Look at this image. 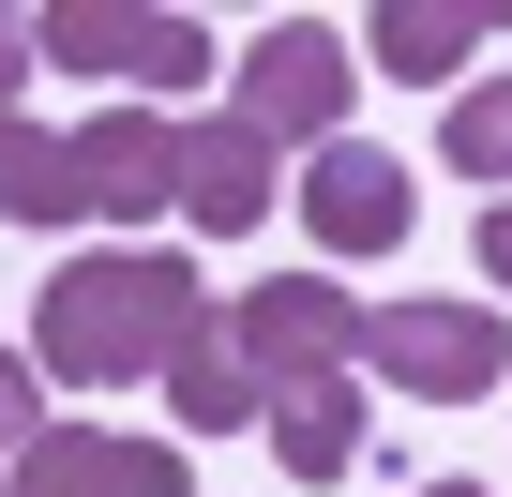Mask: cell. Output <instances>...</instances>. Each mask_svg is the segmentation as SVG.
Wrapping results in <instances>:
<instances>
[{
	"mask_svg": "<svg viewBox=\"0 0 512 497\" xmlns=\"http://www.w3.org/2000/svg\"><path fill=\"white\" fill-rule=\"evenodd\" d=\"M211 317V287L166 257V241H106V257H61L31 302V377L61 392H136L181 362V332Z\"/></svg>",
	"mask_w": 512,
	"mask_h": 497,
	"instance_id": "1",
	"label": "cell"
},
{
	"mask_svg": "<svg viewBox=\"0 0 512 497\" xmlns=\"http://www.w3.org/2000/svg\"><path fill=\"white\" fill-rule=\"evenodd\" d=\"M362 377L422 392V407H482V392H512V317L497 302H377L362 317Z\"/></svg>",
	"mask_w": 512,
	"mask_h": 497,
	"instance_id": "2",
	"label": "cell"
},
{
	"mask_svg": "<svg viewBox=\"0 0 512 497\" xmlns=\"http://www.w3.org/2000/svg\"><path fill=\"white\" fill-rule=\"evenodd\" d=\"M226 91H241L226 121H256L272 151H287V136H302V151H332V136H347V91H362V46H347L332 16H272V31L226 61Z\"/></svg>",
	"mask_w": 512,
	"mask_h": 497,
	"instance_id": "3",
	"label": "cell"
},
{
	"mask_svg": "<svg viewBox=\"0 0 512 497\" xmlns=\"http://www.w3.org/2000/svg\"><path fill=\"white\" fill-rule=\"evenodd\" d=\"M31 46H46V61H76V76H106V91H196V76L226 61L196 16H136V0H46Z\"/></svg>",
	"mask_w": 512,
	"mask_h": 497,
	"instance_id": "4",
	"label": "cell"
},
{
	"mask_svg": "<svg viewBox=\"0 0 512 497\" xmlns=\"http://www.w3.org/2000/svg\"><path fill=\"white\" fill-rule=\"evenodd\" d=\"M362 317H377V302H347L332 272H287V287H241V302H226V332H241L256 392H302V377H362Z\"/></svg>",
	"mask_w": 512,
	"mask_h": 497,
	"instance_id": "5",
	"label": "cell"
},
{
	"mask_svg": "<svg viewBox=\"0 0 512 497\" xmlns=\"http://www.w3.org/2000/svg\"><path fill=\"white\" fill-rule=\"evenodd\" d=\"M0 497H196V452L181 437H121V422H46Z\"/></svg>",
	"mask_w": 512,
	"mask_h": 497,
	"instance_id": "6",
	"label": "cell"
},
{
	"mask_svg": "<svg viewBox=\"0 0 512 497\" xmlns=\"http://www.w3.org/2000/svg\"><path fill=\"white\" fill-rule=\"evenodd\" d=\"M407 211H422V181H407L392 151H362V136H332V151L302 166V226H317V257H392Z\"/></svg>",
	"mask_w": 512,
	"mask_h": 497,
	"instance_id": "7",
	"label": "cell"
},
{
	"mask_svg": "<svg viewBox=\"0 0 512 497\" xmlns=\"http://www.w3.org/2000/svg\"><path fill=\"white\" fill-rule=\"evenodd\" d=\"M76 196L121 211V226H166V211H181V121H166V106H106V121H76Z\"/></svg>",
	"mask_w": 512,
	"mask_h": 497,
	"instance_id": "8",
	"label": "cell"
},
{
	"mask_svg": "<svg viewBox=\"0 0 512 497\" xmlns=\"http://www.w3.org/2000/svg\"><path fill=\"white\" fill-rule=\"evenodd\" d=\"M181 226H211V241L272 226V136L256 121H181Z\"/></svg>",
	"mask_w": 512,
	"mask_h": 497,
	"instance_id": "9",
	"label": "cell"
},
{
	"mask_svg": "<svg viewBox=\"0 0 512 497\" xmlns=\"http://www.w3.org/2000/svg\"><path fill=\"white\" fill-rule=\"evenodd\" d=\"M482 46H497L482 0H392V16L362 31V76H422V91H437V76H467Z\"/></svg>",
	"mask_w": 512,
	"mask_h": 497,
	"instance_id": "10",
	"label": "cell"
},
{
	"mask_svg": "<svg viewBox=\"0 0 512 497\" xmlns=\"http://www.w3.org/2000/svg\"><path fill=\"white\" fill-rule=\"evenodd\" d=\"M287 452V482H347L362 467V377H302V392H272V422H256Z\"/></svg>",
	"mask_w": 512,
	"mask_h": 497,
	"instance_id": "11",
	"label": "cell"
},
{
	"mask_svg": "<svg viewBox=\"0 0 512 497\" xmlns=\"http://www.w3.org/2000/svg\"><path fill=\"white\" fill-rule=\"evenodd\" d=\"M166 407H181V422H272V392H256V362H241L226 302L181 332V362H166Z\"/></svg>",
	"mask_w": 512,
	"mask_h": 497,
	"instance_id": "12",
	"label": "cell"
},
{
	"mask_svg": "<svg viewBox=\"0 0 512 497\" xmlns=\"http://www.w3.org/2000/svg\"><path fill=\"white\" fill-rule=\"evenodd\" d=\"M91 196H76V136H46L31 106L0 121V226H76Z\"/></svg>",
	"mask_w": 512,
	"mask_h": 497,
	"instance_id": "13",
	"label": "cell"
},
{
	"mask_svg": "<svg viewBox=\"0 0 512 497\" xmlns=\"http://www.w3.org/2000/svg\"><path fill=\"white\" fill-rule=\"evenodd\" d=\"M437 151H452V181H497V196H512V76H482V91H452V121H437Z\"/></svg>",
	"mask_w": 512,
	"mask_h": 497,
	"instance_id": "14",
	"label": "cell"
},
{
	"mask_svg": "<svg viewBox=\"0 0 512 497\" xmlns=\"http://www.w3.org/2000/svg\"><path fill=\"white\" fill-rule=\"evenodd\" d=\"M31 437H46V377H31V347H0V482H16Z\"/></svg>",
	"mask_w": 512,
	"mask_h": 497,
	"instance_id": "15",
	"label": "cell"
},
{
	"mask_svg": "<svg viewBox=\"0 0 512 497\" xmlns=\"http://www.w3.org/2000/svg\"><path fill=\"white\" fill-rule=\"evenodd\" d=\"M31 61H46V46H31V16H0V121H16V91H31Z\"/></svg>",
	"mask_w": 512,
	"mask_h": 497,
	"instance_id": "16",
	"label": "cell"
},
{
	"mask_svg": "<svg viewBox=\"0 0 512 497\" xmlns=\"http://www.w3.org/2000/svg\"><path fill=\"white\" fill-rule=\"evenodd\" d=\"M482 287H512V196L482 211Z\"/></svg>",
	"mask_w": 512,
	"mask_h": 497,
	"instance_id": "17",
	"label": "cell"
},
{
	"mask_svg": "<svg viewBox=\"0 0 512 497\" xmlns=\"http://www.w3.org/2000/svg\"><path fill=\"white\" fill-rule=\"evenodd\" d=\"M422 497H482V482H422Z\"/></svg>",
	"mask_w": 512,
	"mask_h": 497,
	"instance_id": "18",
	"label": "cell"
}]
</instances>
